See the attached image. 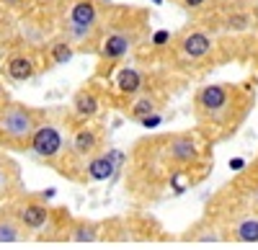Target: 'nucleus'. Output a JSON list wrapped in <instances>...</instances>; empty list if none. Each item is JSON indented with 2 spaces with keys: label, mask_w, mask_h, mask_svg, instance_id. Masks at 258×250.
Returning <instances> with one entry per match:
<instances>
[{
  "label": "nucleus",
  "mask_w": 258,
  "mask_h": 250,
  "mask_svg": "<svg viewBox=\"0 0 258 250\" xmlns=\"http://www.w3.org/2000/svg\"><path fill=\"white\" fill-rule=\"evenodd\" d=\"M255 103L253 82H209L194 93V114L207 139H225L238 132Z\"/></svg>",
  "instance_id": "1"
},
{
  "label": "nucleus",
  "mask_w": 258,
  "mask_h": 250,
  "mask_svg": "<svg viewBox=\"0 0 258 250\" xmlns=\"http://www.w3.org/2000/svg\"><path fill=\"white\" fill-rule=\"evenodd\" d=\"M147 36V11L116 6L106 13L103 36L98 47V77H109Z\"/></svg>",
  "instance_id": "2"
},
{
  "label": "nucleus",
  "mask_w": 258,
  "mask_h": 250,
  "mask_svg": "<svg viewBox=\"0 0 258 250\" xmlns=\"http://www.w3.org/2000/svg\"><path fill=\"white\" fill-rule=\"evenodd\" d=\"M75 127H78V121H75L73 111L47 109L44 119L36 127L31 144H29L31 157L54 168L57 173H62L64 165H68V157H70V137H73Z\"/></svg>",
  "instance_id": "3"
},
{
  "label": "nucleus",
  "mask_w": 258,
  "mask_h": 250,
  "mask_svg": "<svg viewBox=\"0 0 258 250\" xmlns=\"http://www.w3.org/2000/svg\"><path fill=\"white\" fill-rule=\"evenodd\" d=\"M24 230L39 240H64L73 222L68 209H52L39 194H24L8 204Z\"/></svg>",
  "instance_id": "4"
},
{
  "label": "nucleus",
  "mask_w": 258,
  "mask_h": 250,
  "mask_svg": "<svg viewBox=\"0 0 258 250\" xmlns=\"http://www.w3.org/2000/svg\"><path fill=\"white\" fill-rule=\"evenodd\" d=\"M47 109H34L21 101H6L0 106V147L8 152H29L31 137L44 119Z\"/></svg>",
  "instance_id": "5"
},
{
  "label": "nucleus",
  "mask_w": 258,
  "mask_h": 250,
  "mask_svg": "<svg viewBox=\"0 0 258 250\" xmlns=\"http://www.w3.org/2000/svg\"><path fill=\"white\" fill-rule=\"evenodd\" d=\"M170 49H173L176 62L197 67V65H204V62H209L214 57V52H217V36H214L212 29L194 24V26H186L178 34H173Z\"/></svg>",
  "instance_id": "6"
},
{
  "label": "nucleus",
  "mask_w": 258,
  "mask_h": 250,
  "mask_svg": "<svg viewBox=\"0 0 258 250\" xmlns=\"http://www.w3.org/2000/svg\"><path fill=\"white\" fill-rule=\"evenodd\" d=\"M103 150H106V127L103 124H98V121L78 124L70 137V157H68V165H64L62 176L75 181L80 165Z\"/></svg>",
  "instance_id": "7"
},
{
  "label": "nucleus",
  "mask_w": 258,
  "mask_h": 250,
  "mask_svg": "<svg viewBox=\"0 0 258 250\" xmlns=\"http://www.w3.org/2000/svg\"><path fill=\"white\" fill-rule=\"evenodd\" d=\"M124 162H126V152H121L116 147H106L103 152L93 155L91 160H85L80 165L75 181L78 183H106L121 173Z\"/></svg>",
  "instance_id": "8"
},
{
  "label": "nucleus",
  "mask_w": 258,
  "mask_h": 250,
  "mask_svg": "<svg viewBox=\"0 0 258 250\" xmlns=\"http://www.w3.org/2000/svg\"><path fill=\"white\" fill-rule=\"evenodd\" d=\"M106 8L101 0H68L62 11V26H78V29H103L106 24Z\"/></svg>",
  "instance_id": "9"
},
{
  "label": "nucleus",
  "mask_w": 258,
  "mask_h": 250,
  "mask_svg": "<svg viewBox=\"0 0 258 250\" xmlns=\"http://www.w3.org/2000/svg\"><path fill=\"white\" fill-rule=\"evenodd\" d=\"M24 194L26 189H24L21 165L8 152H0V204H11Z\"/></svg>",
  "instance_id": "10"
},
{
  "label": "nucleus",
  "mask_w": 258,
  "mask_h": 250,
  "mask_svg": "<svg viewBox=\"0 0 258 250\" xmlns=\"http://www.w3.org/2000/svg\"><path fill=\"white\" fill-rule=\"evenodd\" d=\"M114 88H116V96H121L126 103L132 98H137L140 93L150 91L145 70L137 65H129V62H124V65H119L114 70Z\"/></svg>",
  "instance_id": "11"
},
{
  "label": "nucleus",
  "mask_w": 258,
  "mask_h": 250,
  "mask_svg": "<svg viewBox=\"0 0 258 250\" xmlns=\"http://www.w3.org/2000/svg\"><path fill=\"white\" fill-rule=\"evenodd\" d=\"M70 111H73L78 124L96 121L103 114V96H101V91L96 86H83L80 91H75L73 103H70Z\"/></svg>",
  "instance_id": "12"
},
{
  "label": "nucleus",
  "mask_w": 258,
  "mask_h": 250,
  "mask_svg": "<svg viewBox=\"0 0 258 250\" xmlns=\"http://www.w3.org/2000/svg\"><path fill=\"white\" fill-rule=\"evenodd\" d=\"M227 240L235 242H258V209L248 206V209L232 214L230 222L222 227Z\"/></svg>",
  "instance_id": "13"
},
{
  "label": "nucleus",
  "mask_w": 258,
  "mask_h": 250,
  "mask_svg": "<svg viewBox=\"0 0 258 250\" xmlns=\"http://www.w3.org/2000/svg\"><path fill=\"white\" fill-rule=\"evenodd\" d=\"M39 72L36 57L31 52H11L8 59L3 62V75L11 82H26Z\"/></svg>",
  "instance_id": "14"
},
{
  "label": "nucleus",
  "mask_w": 258,
  "mask_h": 250,
  "mask_svg": "<svg viewBox=\"0 0 258 250\" xmlns=\"http://www.w3.org/2000/svg\"><path fill=\"white\" fill-rule=\"evenodd\" d=\"M160 111H163V98H160L155 91H145V93H140L137 98H132V101L124 106L126 119H129V121H137V124H142L147 116L160 114Z\"/></svg>",
  "instance_id": "15"
},
{
  "label": "nucleus",
  "mask_w": 258,
  "mask_h": 250,
  "mask_svg": "<svg viewBox=\"0 0 258 250\" xmlns=\"http://www.w3.org/2000/svg\"><path fill=\"white\" fill-rule=\"evenodd\" d=\"M26 240H31V235L24 230V224L16 219L11 206L6 204L0 209V242H26Z\"/></svg>",
  "instance_id": "16"
},
{
  "label": "nucleus",
  "mask_w": 258,
  "mask_h": 250,
  "mask_svg": "<svg viewBox=\"0 0 258 250\" xmlns=\"http://www.w3.org/2000/svg\"><path fill=\"white\" fill-rule=\"evenodd\" d=\"M64 240H70V242H96V240H101V224L91 222V219H73Z\"/></svg>",
  "instance_id": "17"
},
{
  "label": "nucleus",
  "mask_w": 258,
  "mask_h": 250,
  "mask_svg": "<svg viewBox=\"0 0 258 250\" xmlns=\"http://www.w3.org/2000/svg\"><path fill=\"white\" fill-rule=\"evenodd\" d=\"M186 237L194 240V242H222V240H227L225 230H222L220 224H214L212 219L197 222V224H194L191 230L186 232Z\"/></svg>",
  "instance_id": "18"
},
{
  "label": "nucleus",
  "mask_w": 258,
  "mask_h": 250,
  "mask_svg": "<svg viewBox=\"0 0 258 250\" xmlns=\"http://www.w3.org/2000/svg\"><path fill=\"white\" fill-rule=\"evenodd\" d=\"M75 47L70 44L64 36H57L47 44V65H68V62L75 57Z\"/></svg>",
  "instance_id": "19"
},
{
  "label": "nucleus",
  "mask_w": 258,
  "mask_h": 250,
  "mask_svg": "<svg viewBox=\"0 0 258 250\" xmlns=\"http://www.w3.org/2000/svg\"><path fill=\"white\" fill-rule=\"evenodd\" d=\"M170 41H173V34H170L168 29H158L153 36H150L153 49H165V47H170Z\"/></svg>",
  "instance_id": "20"
},
{
  "label": "nucleus",
  "mask_w": 258,
  "mask_h": 250,
  "mask_svg": "<svg viewBox=\"0 0 258 250\" xmlns=\"http://www.w3.org/2000/svg\"><path fill=\"white\" fill-rule=\"evenodd\" d=\"M245 181H250V183H248V194H245V196H248V204L258 209V168H255V176L250 173Z\"/></svg>",
  "instance_id": "21"
},
{
  "label": "nucleus",
  "mask_w": 258,
  "mask_h": 250,
  "mask_svg": "<svg viewBox=\"0 0 258 250\" xmlns=\"http://www.w3.org/2000/svg\"><path fill=\"white\" fill-rule=\"evenodd\" d=\"M160 124H163V114H153V116H147L142 121V127L145 129H155V127H160Z\"/></svg>",
  "instance_id": "22"
},
{
  "label": "nucleus",
  "mask_w": 258,
  "mask_h": 250,
  "mask_svg": "<svg viewBox=\"0 0 258 250\" xmlns=\"http://www.w3.org/2000/svg\"><path fill=\"white\" fill-rule=\"evenodd\" d=\"M245 165H248V162H245L243 157H232V160H230V171L240 173V171H245Z\"/></svg>",
  "instance_id": "23"
},
{
  "label": "nucleus",
  "mask_w": 258,
  "mask_h": 250,
  "mask_svg": "<svg viewBox=\"0 0 258 250\" xmlns=\"http://www.w3.org/2000/svg\"><path fill=\"white\" fill-rule=\"evenodd\" d=\"M24 3H26V0H0V6H3V8H18Z\"/></svg>",
  "instance_id": "24"
},
{
  "label": "nucleus",
  "mask_w": 258,
  "mask_h": 250,
  "mask_svg": "<svg viewBox=\"0 0 258 250\" xmlns=\"http://www.w3.org/2000/svg\"><path fill=\"white\" fill-rule=\"evenodd\" d=\"M6 101H11V96H8V91H6V82L0 80V106H3Z\"/></svg>",
  "instance_id": "25"
},
{
  "label": "nucleus",
  "mask_w": 258,
  "mask_h": 250,
  "mask_svg": "<svg viewBox=\"0 0 258 250\" xmlns=\"http://www.w3.org/2000/svg\"><path fill=\"white\" fill-rule=\"evenodd\" d=\"M153 3H155V6H160V3H163V0H153Z\"/></svg>",
  "instance_id": "26"
},
{
  "label": "nucleus",
  "mask_w": 258,
  "mask_h": 250,
  "mask_svg": "<svg viewBox=\"0 0 258 250\" xmlns=\"http://www.w3.org/2000/svg\"><path fill=\"white\" fill-rule=\"evenodd\" d=\"M253 6H255V11H258V0H253Z\"/></svg>",
  "instance_id": "27"
}]
</instances>
